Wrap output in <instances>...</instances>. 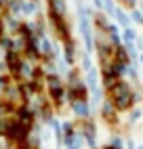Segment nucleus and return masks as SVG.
<instances>
[{"instance_id":"obj_1","label":"nucleus","mask_w":143,"mask_h":149,"mask_svg":"<svg viewBox=\"0 0 143 149\" xmlns=\"http://www.w3.org/2000/svg\"><path fill=\"white\" fill-rule=\"evenodd\" d=\"M15 120H17V122H21L23 126H27L29 130H32L34 124H36V111L25 103V105H21V107H17V111H15Z\"/></svg>"},{"instance_id":"obj_2","label":"nucleus","mask_w":143,"mask_h":149,"mask_svg":"<svg viewBox=\"0 0 143 149\" xmlns=\"http://www.w3.org/2000/svg\"><path fill=\"white\" fill-rule=\"evenodd\" d=\"M36 11H38L36 0H21V8H19V13H21V15H25V17H32Z\"/></svg>"},{"instance_id":"obj_3","label":"nucleus","mask_w":143,"mask_h":149,"mask_svg":"<svg viewBox=\"0 0 143 149\" xmlns=\"http://www.w3.org/2000/svg\"><path fill=\"white\" fill-rule=\"evenodd\" d=\"M72 109H74V113L84 118L88 116V107H86V101H72Z\"/></svg>"},{"instance_id":"obj_4","label":"nucleus","mask_w":143,"mask_h":149,"mask_svg":"<svg viewBox=\"0 0 143 149\" xmlns=\"http://www.w3.org/2000/svg\"><path fill=\"white\" fill-rule=\"evenodd\" d=\"M2 23H4V27H8V29H11V32H17V27H19L17 17H11V15H6V17L2 19Z\"/></svg>"},{"instance_id":"obj_5","label":"nucleus","mask_w":143,"mask_h":149,"mask_svg":"<svg viewBox=\"0 0 143 149\" xmlns=\"http://www.w3.org/2000/svg\"><path fill=\"white\" fill-rule=\"evenodd\" d=\"M65 61L67 63L74 61V44H72V40H65Z\"/></svg>"},{"instance_id":"obj_6","label":"nucleus","mask_w":143,"mask_h":149,"mask_svg":"<svg viewBox=\"0 0 143 149\" xmlns=\"http://www.w3.org/2000/svg\"><path fill=\"white\" fill-rule=\"evenodd\" d=\"M95 82H97V76H95V72H90V74H88V84L95 86Z\"/></svg>"},{"instance_id":"obj_7","label":"nucleus","mask_w":143,"mask_h":149,"mask_svg":"<svg viewBox=\"0 0 143 149\" xmlns=\"http://www.w3.org/2000/svg\"><path fill=\"white\" fill-rule=\"evenodd\" d=\"M4 36V23H2V19H0V38Z\"/></svg>"},{"instance_id":"obj_8","label":"nucleus","mask_w":143,"mask_h":149,"mask_svg":"<svg viewBox=\"0 0 143 149\" xmlns=\"http://www.w3.org/2000/svg\"><path fill=\"white\" fill-rule=\"evenodd\" d=\"M2 8H4V6H2V2H0V13H2Z\"/></svg>"},{"instance_id":"obj_9","label":"nucleus","mask_w":143,"mask_h":149,"mask_svg":"<svg viewBox=\"0 0 143 149\" xmlns=\"http://www.w3.org/2000/svg\"><path fill=\"white\" fill-rule=\"evenodd\" d=\"M67 149H80V147H67Z\"/></svg>"},{"instance_id":"obj_10","label":"nucleus","mask_w":143,"mask_h":149,"mask_svg":"<svg viewBox=\"0 0 143 149\" xmlns=\"http://www.w3.org/2000/svg\"><path fill=\"white\" fill-rule=\"evenodd\" d=\"M0 139H2V132H0Z\"/></svg>"}]
</instances>
